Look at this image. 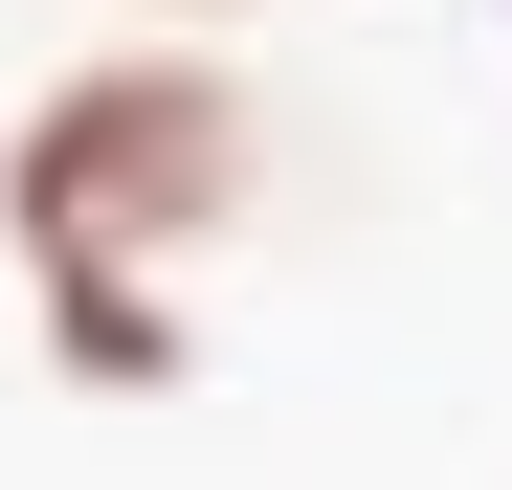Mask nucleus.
Returning <instances> with one entry per match:
<instances>
[{"mask_svg": "<svg viewBox=\"0 0 512 490\" xmlns=\"http://www.w3.org/2000/svg\"><path fill=\"white\" fill-rule=\"evenodd\" d=\"M245 201H268V90H245L201 23H134V45L45 67V90L0 112V245H23V290L45 268H156L179 290Z\"/></svg>", "mask_w": 512, "mask_h": 490, "instance_id": "1", "label": "nucleus"}, {"mask_svg": "<svg viewBox=\"0 0 512 490\" xmlns=\"http://www.w3.org/2000/svg\"><path fill=\"white\" fill-rule=\"evenodd\" d=\"M23 312H45V357H67V379H90V401H156V379H179V357H201V312H179V290H156V268H45Z\"/></svg>", "mask_w": 512, "mask_h": 490, "instance_id": "2", "label": "nucleus"}, {"mask_svg": "<svg viewBox=\"0 0 512 490\" xmlns=\"http://www.w3.org/2000/svg\"><path fill=\"white\" fill-rule=\"evenodd\" d=\"M134 23H223V0H134Z\"/></svg>", "mask_w": 512, "mask_h": 490, "instance_id": "3", "label": "nucleus"}]
</instances>
